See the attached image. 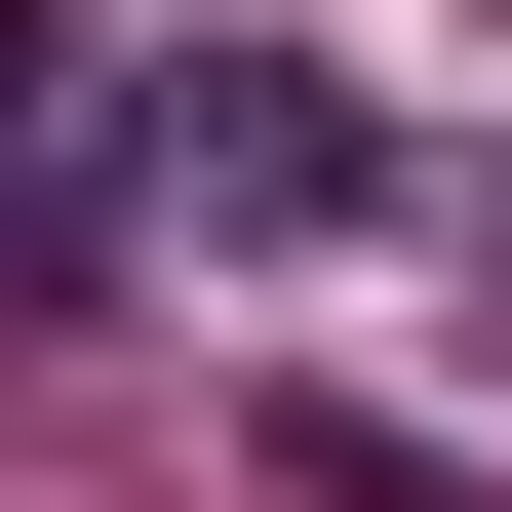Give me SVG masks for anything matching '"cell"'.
Listing matches in <instances>:
<instances>
[{
    "label": "cell",
    "instance_id": "obj_1",
    "mask_svg": "<svg viewBox=\"0 0 512 512\" xmlns=\"http://www.w3.org/2000/svg\"><path fill=\"white\" fill-rule=\"evenodd\" d=\"M394 197H434V158H394V79L355 40H119V79H79V237H394Z\"/></svg>",
    "mask_w": 512,
    "mask_h": 512
},
{
    "label": "cell",
    "instance_id": "obj_2",
    "mask_svg": "<svg viewBox=\"0 0 512 512\" xmlns=\"http://www.w3.org/2000/svg\"><path fill=\"white\" fill-rule=\"evenodd\" d=\"M40 158H79V40H40V0H0V197H40Z\"/></svg>",
    "mask_w": 512,
    "mask_h": 512
}]
</instances>
